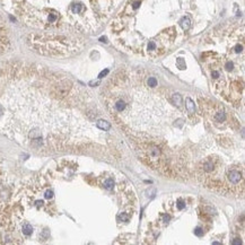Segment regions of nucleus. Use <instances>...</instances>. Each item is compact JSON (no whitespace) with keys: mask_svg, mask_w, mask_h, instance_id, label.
Returning a JSON list of instances; mask_svg holds the SVG:
<instances>
[{"mask_svg":"<svg viewBox=\"0 0 245 245\" xmlns=\"http://www.w3.org/2000/svg\"><path fill=\"white\" fill-rule=\"evenodd\" d=\"M104 188L107 189V190H111V189H113V185H114V181H113V179H106V181H104L103 183Z\"/></svg>","mask_w":245,"mask_h":245,"instance_id":"11","label":"nucleus"},{"mask_svg":"<svg viewBox=\"0 0 245 245\" xmlns=\"http://www.w3.org/2000/svg\"><path fill=\"white\" fill-rule=\"evenodd\" d=\"M106 73H107V70H105V71H103V73H101V75H100V78H102V77H103V76H105Z\"/></svg>","mask_w":245,"mask_h":245,"instance_id":"12","label":"nucleus"},{"mask_svg":"<svg viewBox=\"0 0 245 245\" xmlns=\"http://www.w3.org/2000/svg\"><path fill=\"white\" fill-rule=\"evenodd\" d=\"M227 185L230 190V194L243 197L244 194V168L241 165L228 166L226 170Z\"/></svg>","mask_w":245,"mask_h":245,"instance_id":"6","label":"nucleus"},{"mask_svg":"<svg viewBox=\"0 0 245 245\" xmlns=\"http://www.w3.org/2000/svg\"><path fill=\"white\" fill-rule=\"evenodd\" d=\"M144 70L122 69L103 91V100L109 113L130 138L137 142L157 145L158 137L171 124L182 129L185 119L176 115V105L171 95H162L147 82Z\"/></svg>","mask_w":245,"mask_h":245,"instance_id":"2","label":"nucleus"},{"mask_svg":"<svg viewBox=\"0 0 245 245\" xmlns=\"http://www.w3.org/2000/svg\"><path fill=\"white\" fill-rule=\"evenodd\" d=\"M102 115L91 93L67 76L21 61L0 64V133L24 148L51 154L93 147Z\"/></svg>","mask_w":245,"mask_h":245,"instance_id":"1","label":"nucleus"},{"mask_svg":"<svg viewBox=\"0 0 245 245\" xmlns=\"http://www.w3.org/2000/svg\"><path fill=\"white\" fill-rule=\"evenodd\" d=\"M10 48V39L9 33L7 30V26L5 24L3 19L0 17V55H2L5 52L8 51Z\"/></svg>","mask_w":245,"mask_h":245,"instance_id":"7","label":"nucleus"},{"mask_svg":"<svg viewBox=\"0 0 245 245\" xmlns=\"http://www.w3.org/2000/svg\"><path fill=\"white\" fill-rule=\"evenodd\" d=\"M196 174L199 181L210 191L223 196L230 193L229 188L224 179L226 171L224 170L223 162L219 157L210 156L201 159L196 167Z\"/></svg>","mask_w":245,"mask_h":245,"instance_id":"4","label":"nucleus"},{"mask_svg":"<svg viewBox=\"0 0 245 245\" xmlns=\"http://www.w3.org/2000/svg\"><path fill=\"white\" fill-rule=\"evenodd\" d=\"M185 102H186V104H185V107H186V111H188V113H190V114H193V113H194V102L191 100L190 97H186Z\"/></svg>","mask_w":245,"mask_h":245,"instance_id":"9","label":"nucleus"},{"mask_svg":"<svg viewBox=\"0 0 245 245\" xmlns=\"http://www.w3.org/2000/svg\"><path fill=\"white\" fill-rule=\"evenodd\" d=\"M199 107L209 121L220 130H224V129H227L229 127H234V123H236V121L230 115V113L221 104L211 102L208 98H201L200 97Z\"/></svg>","mask_w":245,"mask_h":245,"instance_id":"5","label":"nucleus"},{"mask_svg":"<svg viewBox=\"0 0 245 245\" xmlns=\"http://www.w3.org/2000/svg\"><path fill=\"white\" fill-rule=\"evenodd\" d=\"M215 50L201 54L212 91L227 103L239 107L244 103V28L230 26L212 34Z\"/></svg>","mask_w":245,"mask_h":245,"instance_id":"3","label":"nucleus"},{"mask_svg":"<svg viewBox=\"0 0 245 245\" xmlns=\"http://www.w3.org/2000/svg\"><path fill=\"white\" fill-rule=\"evenodd\" d=\"M179 24L184 31H188L189 28H190V26H191V21H190V18H189V17H183V18L180 21Z\"/></svg>","mask_w":245,"mask_h":245,"instance_id":"10","label":"nucleus"},{"mask_svg":"<svg viewBox=\"0 0 245 245\" xmlns=\"http://www.w3.org/2000/svg\"><path fill=\"white\" fill-rule=\"evenodd\" d=\"M96 127L100 129L101 131H110L111 130V123L106 120H103V119H98L96 121Z\"/></svg>","mask_w":245,"mask_h":245,"instance_id":"8","label":"nucleus"}]
</instances>
